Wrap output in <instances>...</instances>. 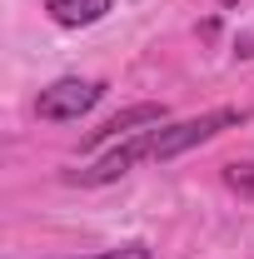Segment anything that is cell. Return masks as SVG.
I'll use <instances>...</instances> for the list:
<instances>
[{
	"label": "cell",
	"instance_id": "cell-1",
	"mask_svg": "<svg viewBox=\"0 0 254 259\" xmlns=\"http://www.w3.org/2000/svg\"><path fill=\"white\" fill-rule=\"evenodd\" d=\"M249 110H209V115H194V120H180V125H164V130H150V160H175L194 145H209L215 135L244 125Z\"/></svg>",
	"mask_w": 254,
	"mask_h": 259
},
{
	"label": "cell",
	"instance_id": "cell-2",
	"mask_svg": "<svg viewBox=\"0 0 254 259\" xmlns=\"http://www.w3.org/2000/svg\"><path fill=\"white\" fill-rule=\"evenodd\" d=\"M100 95H105L100 80H55L40 90L35 110H40V120H80L85 110L100 105Z\"/></svg>",
	"mask_w": 254,
	"mask_h": 259
},
{
	"label": "cell",
	"instance_id": "cell-3",
	"mask_svg": "<svg viewBox=\"0 0 254 259\" xmlns=\"http://www.w3.org/2000/svg\"><path fill=\"white\" fill-rule=\"evenodd\" d=\"M140 160H150V135H135V140H120L110 155H100L90 169H80L85 185H115L120 175H130Z\"/></svg>",
	"mask_w": 254,
	"mask_h": 259
},
{
	"label": "cell",
	"instance_id": "cell-4",
	"mask_svg": "<svg viewBox=\"0 0 254 259\" xmlns=\"http://www.w3.org/2000/svg\"><path fill=\"white\" fill-rule=\"evenodd\" d=\"M140 125H164V105L145 100V105H130V110H120V115H110L100 130H90V145H100V140H120V135H135Z\"/></svg>",
	"mask_w": 254,
	"mask_h": 259
},
{
	"label": "cell",
	"instance_id": "cell-5",
	"mask_svg": "<svg viewBox=\"0 0 254 259\" xmlns=\"http://www.w3.org/2000/svg\"><path fill=\"white\" fill-rule=\"evenodd\" d=\"M110 5L115 0H45V10H50V20L65 25V30H80V25H95L110 15Z\"/></svg>",
	"mask_w": 254,
	"mask_h": 259
},
{
	"label": "cell",
	"instance_id": "cell-6",
	"mask_svg": "<svg viewBox=\"0 0 254 259\" xmlns=\"http://www.w3.org/2000/svg\"><path fill=\"white\" fill-rule=\"evenodd\" d=\"M224 185H229V190H239V194H254V160L224 164Z\"/></svg>",
	"mask_w": 254,
	"mask_h": 259
},
{
	"label": "cell",
	"instance_id": "cell-7",
	"mask_svg": "<svg viewBox=\"0 0 254 259\" xmlns=\"http://www.w3.org/2000/svg\"><path fill=\"white\" fill-rule=\"evenodd\" d=\"M90 259H150L145 244H120V249H105V254H90Z\"/></svg>",
	"mask_w": 254,
	"mask_h": 259
},
{
	"label": "cell",
	"instance_id": "cell-8",
	"mask_svg": "<svg viewBox=\"0 0 254 259\" xmlns=\"http://www.w3.org/2000/svg\"><path fill=\"white\" fill-rule=\"evenodd\" d=\"M220 5H239V0H220Z\"/></svg>",
	"mask_w": 254,
	"mask_h": 259
}]
</instances>
